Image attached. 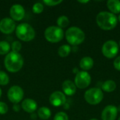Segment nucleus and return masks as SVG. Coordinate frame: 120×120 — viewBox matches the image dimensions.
I'll list each match as a JSON object with an SVG mask.
<instances>
[{
    "instance_id": "obj_11",
    "label": "nucleus",
    "mask_w": 120,
    "mask_h": 120,
    "mask_svg": "<svg viewBox=\"0 0 120 120\" xmlns=\"http://www.w3.org/2000/svg\"><path fill=\"white\" fill-rule=\"evenodd\" d=\"M66 102V97L61 91H54L49 97V103L54 107H59Z\"/></svg>"
},
{
    "instance_id": "obj_33",
    "label": "nucleus",
    "mask_w": 120,
    "mask_h": 120,
    "mask_svg": "<svg viewBox=\"0 0 120 120\" xmlns=\"http://www.w3.org/2000/svg\"><path fill=\"white\" fill-rule=\"evenodd\" d=\"M117 110H118V111H120V105L119 106V108H117Z\"/></svg>"
},
{
    "instance_id": "obj_29",
    "label": "nucleus",
    "mask_w": 120,
    "mask_h": 120,
    "mask_svg": "<svg viewBox=\"0 0 120 120\" xmlns=\"http://www.w3.org/2000/svg\"><path fill=\"white\" fill-rule=\"evenodd\" d=\"M114 67L116 70L120 71V56H118L114 61Z\"/></svg>"
},
{
    "instance_id": "obj_34",
    "label": "nucleus",
    "mask_w": 120,
    "mask_h": 120,
    "mask_svg": "<svg viewBox=\"0 0 120 120\" xmlns=\"http://www.w3.org/2000/svg\"><path fill=\"white\" fill-rule=\"evenodd\" d=\"M118 19H119V20H120V15H119V17H118Z\"/></svg>"
},
{
    "instance_id": "obj_28",
    "label": "nucleus",
    "mask_w": 120,
    "mask_h": 120,
    "mask_svg": "<svg viewBox=\"0 0 120 120\" xmlns=\"http://www.w3.org/2000/svg\"><path fill=\"white\" fill-rule=\"evenodd\" d=\"M8 105L4 103V102H0V115H5L8 112Z\"/></svg>"
},
{
    "instance_id": "obj_25",
    "label": "nucleus",
    "mask_w": 120,
    "mask_h": 120,
    "mask_svg": "<svg viewBox=\"0 0 120 120\" xmlns=\"http://www.w3.org/2000/svg\"><path fill=\"white\" fill-rule=\"evenodd\" d=\"M11 49H12L13 52L18 53L22 49V44H21V43L20 41H15L11 44Z\"/></svg>"
},
{
    "instance_id": "obj_24",
    "label": "nucleus",
    "mask_w": 120,
    "mask_h": 120,
    "mask_svg": "<svg viewBox=\"0 0 120 120\" xmlns=\"http://www.w3.org/2000/svg\"><path fill=\"white\" fill-rule=\"evenodd\" d=\"M43 11H44V5L40 2L35 3L32 6V11L34 13L39 14V13H42Z\"/></svg>"
},
{
    "instance_id": "obj_27",
    "label": "nucleus",
    "mask_w": 120,
    "mask_h": 120,
    "mask_svg": "<svg viewBox=\"0 0 120 120\" xmlns=\"http://www.w3.org/2000/svg\"><path fill=\"white\" fill-rule=\"evenodd\" d=\"M62 0L60 1H54V0H44L43 2L49 6H57L58 4H60V3H62Z\"/></svg>"
},
{
    "instance_id": "obj_16",
    "label": "nucleus",
    "mask_w": 120,
    "mask_h": 120,
    "mask_svg": "<svg viewBox=\"0 0 120 120\" xmlns=\"http://www.w3.org/2000/svg\"><path fill=\"white\" fill-rule=\"evenodd\" d=\"M79 66L85 71L89 70L94 66V60L91 57H84L80 60Z\"/></svg>"
},
{
    "instance_id": "obj_19",
    "label": "nucleus",
    "mask_w": 120,
    "mask_h": 120,
    "mask_svg": "<svg viewBox=\"0 0 120 120\" xmlns=\"http://www.w3.org/2000/svg\"><path fill=\"white\" fill-rule=\"evenodd\" d=\"M116 89V83L112 80H108L102 85V89L106 92H112Z\"/></svg>"
},
{
    "instance_id": "obj_3",
    "label": "nucleus",
    "mask_w": 120,
    "mask_h": 120,
    "mask_svg": "<svg viewBox=\"0 0 120 120\" xmlns=\"http://www.w3.org/2000/svg\"><path fill=\"white\" fill-rule=\"evenodd\" d=\"M17 37L23 41H30L35 37L34 28L27 23H21L15 28Z\"/></svg>"
},
{
    "instance_id": "obj_21",
    "label": "nucleus",
    "mask_w": 120,
    "mask_h": 120,
    "mask_svg": "<svg viewBox=\"0 0 120 120\" xmlns=\"http://www.w3.org/2000/svg\"><path fill=\"white\" fill-rule=\"evenodd\" d=\"M11 46L8 42L6 41H0V55H6L8 54L10 51Z\"/></svg>"
},
{
    "instance_id": "obj_10",
    "label": "nucleus",
    "mask_w": 120,
    "mask_h": 120,
    "mask_svg": "<svg viewBox=\"0 0 120 120\" xmlns=\"http://www.w3.org/2000/svg\"><path fill=\"white\" fill-rule=\"evenodd\" d=\"M16 28L15 22L10 18H3L0 21V31L4 34H11Z\"/></svg>"
},
{
    "instance_id": "obj_37",
    "label": "nucleus",
    "mask_w": 120,
    "mask_h": 120,
    "mask_svg": "<svg viewBox=\"0 0 120 120\" xmlns=\"http://www.w3.org/2000/svg\"></svg>"
},
{
    "instance_id": "obj_22",
    "label": "nucleus",
    "mask_w": 120,
    "mask_h": 120,
    "mask_svg": "<svg viewBox=\"0 0 120 120\" xmlns=\"http://www.w3.org/2000/svg\"><path fill=\"white\" fill-rule=\"evenodd\" d=\"M70 23V20L68 19V18L65 15H61L60 16L58 19H57V24H58V27L62 28H65Z\"/></svg>"
},
{
    "instance_id": "obj_9",
    "label": "nucleus",
    "mask_w": 120,
    "mask_h": 120,
    "mask_svg": "<svg viewBox=\"0 0 120 120\" xmlns=\"http://www.w3.org/2000/svg\"><path fill=\"white\" fill-rule=\"evenodd\" d=\"M91 76L86 71L79 72L75 78V84L79 89H85L91 83Z\"/></svg>"
},
{
    "instance_id": "obj_36",
    "label": "nucleus",
    "mask_w": 120,
    "mask_h": 120,
    "mask_svg": "<svg viewBox=\"0 0 120 120\" xmlns=\"http://www.w3.org/2000/svg\"><path fill=\"white\" fill-rule=\"evenodd\" d=\"M120 120V118H119V120Z\"/></svg>"
},
{
    "instance_id": "obj_23",
    "label": "nucleus",
    "mask_w": 120,
    "mask_h": 120,
    "mask_svg": "<svg viewBox=\"0 0 120 120\" xmlns=\"http://www.w3.org/2000/svg\"><path fill=\"white\" fill-rule=\"evenodd\" d=\"M8 82H9V77L8 75L4 71H0V85L5 86L7 85Z\"/></svg>"
},
{
    "instance_id": "obj_2",
    "label": "nucleus",
    "mask_w": 120,
    "mask_h": 120,
    "mask_svg": "<svg viewBox=\"0 0 120 120\" xmlns=\"http://www.w3.org/2000/svg\"><path fill=\"white\" fill-rule=\"evenodd\" d=\"M96 22L102 30H111L116 27L117 24V18L112 13L103 11L98 14Z\"/></svg>"
},
{
    "instance_id": "obj_18",
    "label": "nucleus",
    "mask_w": 120,
    "mask_h": 120,
    "mask_svg": "<svg viewBox=\"0 0 120 120\" xmlns=\"http://www.w3.org/2000/svg\"><path fill=\"white\" fill-rule=\"evenodd\" d=\"M37 115L41 120H48L51 115V111L49 108L43 106L39 109Z\"/></svg>"
},
{
    "instance_id": "obj_15",
    "label": "nucleus",
    "mask_w": 120,
    "mask_h": 120,
    "mask_svg": "<svg viewBox=\"0 0 120 120\" xmlns=\"http://www.w3.org/2000/svg\"><path fill=\"white\" fill-rule=\"evenodd\" d=\"M62 89L65 94L67 96H72L76 92V86L75 83L70 80L65 81L62 84Z\"/></svg>"
},
{
    "instance_id": "obj_31",
    "label": "nucleus",
    "mask_w": 120,
    "mask_h": 120,
    "mask_svg": "<svg viewBox=\"0 0 120 120\" xmlns=\"http://www.w3.org/2000/svg\"><path fill=\"white\" fill-rule=\"evenodd\" d=\"M79 3H82V4H84V3H88V2H89V1H79Z\"/></svg>"
},
{
    "instance_id": "obj_32",
    "label": "nucleus",
    "mask_w": 120,
    "mask_h": 120,
    "mask_svg": "<svg viewBox=\"0 0 120 120\" xmlns=\"http://www.w3.org/2000/svg\"><path fill=\"white\" fill-rule=\"evenodd\" d=\"M1 94H2V92H1V89H0V98H1Z\"/></svg>"
},
{
    "instance_id": "obj_13",
    "label": "nucleus",
    "mask_w": 120,
    "mask_h": 120,
    "mask_svg": "<svg viewBox=\"0 0 120 120\" xmlns=\"http://www.w3.org/2000/svg\"><path fill=\"white\" fill-rule=\"evenodd\" d=\"M117 108L114 105H108L103 110L102 120H115L117 116Z\"/></svg>"
},
{
    "instance_id": "obj_14",
    "label": "nucleus",
    "mask_w": 120,
    "mask_h": 120,
    "mask_svg": "<svg viewBox=\"0 0 120 120\" xmlns=\"http://www.w3.org/2000/svg\"><path fill=\"white\" fill-rule=\"evenodd\" d=\"M22 108L28 113H33L37 108V104L36 101L31 98H27L22 103Z\"/></svg>"
},
{
    "instance_id": "obj_8",
    "label": "nucleus",
    "mask_w": 120,
    "mask_h": 120,
    "mask_svg": "<svg viewBox=\"0 0 120 120\" xmlns=\"http://www.w3.org/2000/svg\"><path fill=\"white\" fill-rule=\"evenodd\" d=\"M8 98L14 104H18L20 103L24 96V91L19 86H13L8 91Z\"/></svg>"
},
{
    "instance_id": "obj_4",
    "label": "nucleus",
    "mask_w": 120,
    "mask_h": 120,
    "mask_svg": "<svg viewBox=\"0 0 120 120\" xmlns=\"http://www.w3.org/2000/svg\"><path fill=\"white\" fill-rule=\"evenodd\" d=\"M65 37L68 42L73 46L80 44L84 41V32L77 27H71L65 32Z\"/></svg>"
},
{
    "instance_id": "obj_35",
    "label": "nucleus",
    "mask_w": 120,
    "mask_h": 120,
    "mask_svg": "<svg viewBox=\"0 0 120 120\" xmlns=\"http://www.w3.org/2000/svg\"><path fill=\"white\" fill-rule=\"evenodd\" d=\"M96 120V119H92V120Z\"/></svg>"
},
{
    "instance_id": "obj_17",
    "label": "nucleus",
    "mask_w": 120,
    "mask_h": 120,
    "mask_svg": "<svg viewBox=\"0 0 120 120\" xmlns=\"http://www.w3.org/2000/svg\"><path fill=\"white\" fill-rule=\"evenodd\" d=\"M108 9L112 13H119L120 12V1L118 0H109L107 2Z\"/></svg>"
},
{
    "instance_id": "obj_20",
    "label": "nucleus",
    "mask_w": 120,
    "mask_h": 120,
    "mask_svg": "<svg viewBox=\"0 0 120 120\" xmlns=\"http://www.w3.org/2000/svg\"><path fill=\"white\" fill-rule=\"evenodd\" d=\"M70 52H71V47L67 44H64V45L60 46L58 50V55L62 58L67 57L70 53Z\"/></svg>"
},
{
    "instance_id": "obj_6",
    "label": "nucleus",
    "mask_w": 120,
    "mask_h": 120,
    "mask_svg": "<svg viewBox=\"0 0 120 120\" xmlns=\"http://www.w3.org/2000/svg\"><path fill=\"white\" fill-rule=\"evenodd\" d=\"M86 101L91 105H97L100 103L103 98V94L99 88H91L87 90L84 94Z\"/></svg>"
},
{
    "instance_id": "obj_5",
    "label": "nucleus",
    "mask_w": 120,
    "mask_h": 120,
    "mask_svg": "<svg viewBox=\"0 0 120 120\" xmlns=\"http://www.w3.org/2000/svg\"><path fill=\"white\" fill-rule=\"evenodd\" d=\"M46 39L51 43H57L60 41L63 37V30L58 26H50L47 27L44 32Z\"/></svg>"
},
{
    "instance_id": "obj_12",
    "label": "nucleus",
    "mask_w": 120,
    "mask_h": 120,
    "mask_svg": "<svg viewBox=\"0 0 120 120\" xmlns=\"http://www.w3.org/2000/svg\"><path fill=\"white\" fill-rule=\"evenodd\" d=\"M25 9L20 4H14L10 8V15L13 20H21L25 17Z\"/></svg>"
},
{
    "instance_id": "obj_1",
    "label": "nucleus",
    "mask_w": 120,
    "mask_h": 120,
    "mask_svg": "<svg viewBox=\"0 0 120 120\" xmlns=\"http://www.w3.org/2000/svg\"><path fill=\"white\" fill-rule=\"evenodd\" d=\"M4 66L10 72H17L23 66V58L19 53L9 52L4 58Z\"/></svg>"
},
{
    "instance_id": "obj_26",
    "label": "nucleus",
    "mask_w": 120,
    "mask_h": 120,
    "mask_svg": "<svg viewBox=\"0 0 120 120\" xmlns=\"http://www.w3.org/2000/svg\"><path fill=\"white\" fill-rule=\"evenodd\" d=\"M53 120H69V119L66 113L63 112H59L55 115Z\"/></svg>"
},
{
    "instance_id": "obj_7",
    "label": "nucleus",
    "mask_w": 120,
    "mask_h": 120,
    "mask_svg": "<svg viewBox=\"0 0 120 120\" xmlns=\"http://www.w3.org/2000/svg\"><path fill=\"white\" fill-rule=\"evenodd\" d=\"M119 46L117 42L112 40L106 41L102 47V53L108 58H112L117 54Z\"/></svg>"
},
{
    "instance_id": "obj_30",
    "label": "nucleus",
    "mask_w": 120,
    "mask_h": 120,
    "mask_svg": "<svg viewBox=\"0 0 120 120\" xmlns=\"http://www.w3.org/2000/svg\"><path fill=\"white\" fill-rule=\"evenodd\" d=\"M13 110L16 112H18L20 110V107L18 104H14L13 106Z\"/></svg>"
}]
</instances>
